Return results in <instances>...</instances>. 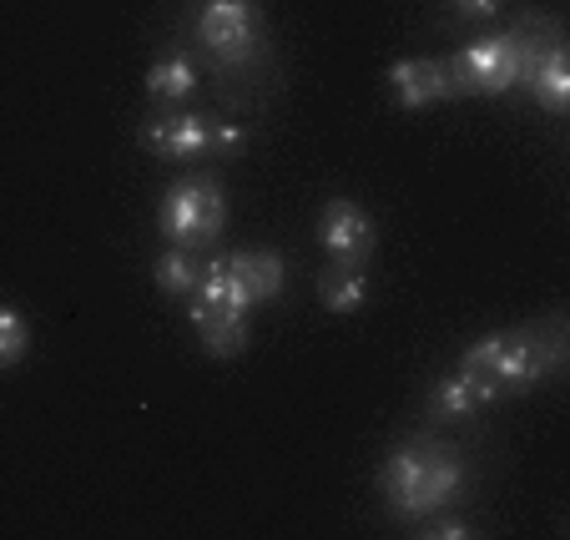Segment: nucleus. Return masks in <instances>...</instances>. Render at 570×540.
<instances>
[{
    "label": "nucleus",
    "mask_w": 570,
    "mask_h": 540,
    "mask_svg": "<svg viewBox=\"0 0 570 540\" xmlns=\"http://www.w3.org/2000/svg\"><path fill=\"white\" fill-rule=\"evenodd\" d=\"M500 6H505V0H454V11H460L464 21H490Z\"/></svg>",
    "instance_id": "obj_20"
},
{
    "label": "nucleus",
    "mask_w": 570,
    "mask_h": 540,
    "mask_svg": "<svg viewBox=\"0 0 570 540\" xmlns=\"http://www.w3.org/2000/svg\"><path fill=\"white\" fill-rule=\"evenodd\" d=\"M193 324H197V344L213 359H237L253 338L248 314H193Z\"/></svg>",
    "instance_id": "obj_15"
},
{
    "label": "nucleus",
    "mask_w": 570,
    "mask_h": 540,
    "mask_svg": "<svg viewBox=\"0 0 570 540\" xmlns=\"http://www.w3.org/2000/svg\"><path fill=\"white\" fill-rule=\"evenodd\" d=\"M31 348V324H26L21 308H6L0 303V369H16Z\"/></svg>",
    "instance_id": "obj_17"
},
{
    "label": "nucleus",
    "mask_w": 570,
    "mask_h": 540,
    "mask_svg": "<svg viewBox=\"0 0 570 540\" xmlns=\"http://www.w3.org/2000/svg\"><path fill=\"white\" fill-rule=\"evenodd\" d=\"M389 91L404 111H424L450 97V66L440 56H404L389 66Z\"/></svg>",
    "instance_id": "obj_8"
},
{
    "label": "nucleus",
    "mask_w": 570,
    "mask_h": 540,
    "mask_svg": "<svg viewBox=\"0 0 570 540\" xmlns=\"http://www.w3.org/2000/svg\"><path fill=\"white\" fill-rule=\"evenodd\" d=\"M318 303L328 314H358L368 303V273L364 263H328L318 273Z\"/></svg>",
    "instance_id": "obj_13"
},
{
    "label": "nucleus",
    "mask_w": 570,
    "mask_h": 540,
    "mask_svg": "<svg viewBox=\"0 0 570 540\" xmlns=\"http://www.w3.org/2000/svg\"><path fill=\"white\" fill-rule=\"evenodd\" d=\"M318 243L334 263H368L374 248H379V227L358 203H348V197H328L323 213H318Z\"/></svg>",
    "instance_id": "obj_6"
},
{
    "label": "nucleus",
    "mask_w": 570,
    "mask_h": 540,
    "mask_svg": "<svg viewBox=\"0 0 570 540\" xmlns=\"http://www.w3.org/2000/svg\"><path fill=\"white\" fill-rule=\"evenodd\" d=\"M207 131H213V117H203V111H157V117L141 121V147L151 157L193 163L207 151Z\"/></svg>",
    "instance_id": "obj_7"
},
{
    "label": "nucleus",
    "mask_w": 570,
    "mask_h": 540,
    "mask_svg": "<svg viewBox=\"0 0 570 540\" xmlns=\"http://www.w3.org/2000/svg\"><path fill=\"white\" fill-rule=\"evenodd\" d=\"M243 141H248V131L233 121H213V131H207V151H217V157H233Z\"/></svg>",
    "instance_id": "obj_18"
},
{
    "label": "nucleus",
    "mask_w": 570,
    "mask_h": 540,
    "mask_svg": "<svg viewBox=\"0 0 570 540\" xmlns=\"http://www.w3.org/2000/svg\"><path fill=\"white\" fill-rule=\"evenodd\" d=\"M193 41L207 51L217 71H243L263 56L268 21L258 0H197L193 11Z\"/></svg>",
    "instance_id": "obj_3"
},
{
    "label": "nucleus",
    "mask_w": 570,
    "mask_h": 540,
    "mask_svg": "<svg viewBox=\"0 0 570 540\" xmlns=\"http://www.w3.org/2000/svg\"><path fill=\"white\" fill-rule=\"evenodd\" d=\"M566 364V318H546V324L505 328V334H484L464 348L460 369L490 374L500 394H525L535 384H546L550 374H560Z\"/></svg>",
    "instance_id": "obj_2"
},
{
    "label": "nucleus",
    "mask_w": 570,
    "mask_h": 540,
    "mask_svg": "<svg viewBox=\"0 0 570 540\" xmlns=\"http://www.w3.org/2000/svg\"><path fill=\"white\" fill-rule=\"evenodd\" d=\"M530 46L520 31H490L470 41L460 56H450V97H505L520 87V76L530 66Z\"/></svg>",
    "instance_id": "obj_4"
},
{
    "label": "nucleus",
    "mask_w": 570,
    "mask_h": 540,
    "mask_svg": "<svg viewBox=\"0 0 570 540\" xmlns=\"http://www.w3.org/2000/svg\"><path fill=\"white\" fill-rule=\"evenodd\" d=\"M157 227L167 243H183V248H207V243L223 238L227 227V193L213 173H187L177 177L157 207Z\"/></svg>",
    "instance_id": "obj_5"
},
{
    "label": "nucleus",
    "mask_w": 570,
    "mask_h": 540,
    "mask_svg": "<svg viewBox=\"0 0 570 540\" xmlns=\"http://www.w3.org/2000/svg\"><path fill=\"white\" fill-rule=\"evenodd\" d=\"M464 490V460L444 440H404L379 470V495L394 520H430Z\"/></svg>",
    "instance_id": "obj_1"
},
{
    "label": "nucleus",
    "mask_w": 570,
    "mask_h": 540,
    "mask_svg": "<svg viewBox=\"0 0 570 540\" xmlns=\"http://www.w3.org/2000/svg\"><path fill=\"white\" fill-rule=\"evenodd\" d=\"M420 536L424 540H464V536H474V530L464 526V520L440 516V510H434V520H430V526H420Z\"/></svg>",
    "instance_id": "obj_19"
},
{
    "label": "nucleus",
    "mask_w": 570,
    "mask_h": 540,
    "mask_svg": "<svg viewBox=\"0 0 570 540\" xmlns=\"http://www.w3.org/2000/svg\"><path fill=\"white\" fill-rule=\"evenodd\" d=\"M520 81H525L530 97H535L550 117H566V107H570V56H566V41L540 46V51L530 56V66H525V76H520Z\"/></svg>",
    "instance_id": "obj_10"
},
{
    "label": "nucleus",
    "mask_w": 570,
    "mask_h": 540,
    "mask_svg": "<svg viewBox=\"0 0 570 540\" xmlns=\"http://www.w3.org/2000/svg\"><path fill=\"white\" fill-rule=\"evenodd\" d=\"M197 66L187 61V56H161V61H151V71H147V97H151V107H177V101H187L197 91Z\"/></svg>",
    "instance_id": "obj_14"
},
{
    "label": "nucleus",
    "mask_w": 570,
    "mask_h": 540,
    "mask_svg": "<svg viewBox=\"0 0 570 540\" xmlns=\"http://www.w3.org/2000/svg\"><path fill=\"white\" fill-rule=\"evenodd\" d=\"M227 268L243 283L248 303H273L283 293V283H288V268H283V258L273 248H237L227 253Z\"/></svg>",
    "instance_id": "obj_11"
},
{
    "label": "nucleus",
    "mask_w": 570,
    "mask_h": 540,
    "mask_svg": "<svg viewBox=\"0 0 570 540\" xmlns=\"http://www.w3.org/2000/svg\"><path fill=\"white\" fill-rule=\"evenodd\" d=\"M157 288L167 293V298H193L197 278H203V263H197V248H183V243H173V248L157 258Z\"/></svg>",
    "instance_id": "obj_16"
},
{
    "label": "nucleus",
    "mask_w": 570,
    "mask_h": 540,
    "mask_svg": "<svg viewBox=\"0 0 570 540\" xmlns=\"http://www.w3.org/2000/svg\"><path fill=\"white\" fill-rule=\"evenodd\" d=\"M500 400H505V394L495 390V379L490 374L454 369V374H444L430 390V414L434 420H470V414L490 410V404H500Z\"/></svg>",
    "instance_id": "obj_9"
},
{
    "label": "nucleus",
    "mask_w": 570,
    "mask_h": 540,
    "mask_svg": "<svg viewBox=\"0 0 570 540\" xmlns=\"http://www.w3.org/2000/svg\"><path fill=\"white\" fill-rule=\"evenodd\" d=\"M248 308L253 303H248V293H243V283L233 278L227 258L207 263L197 288H193V314H248Z\"/></svg>",
    "instance_id": "obj_12"
}]
</instances>
